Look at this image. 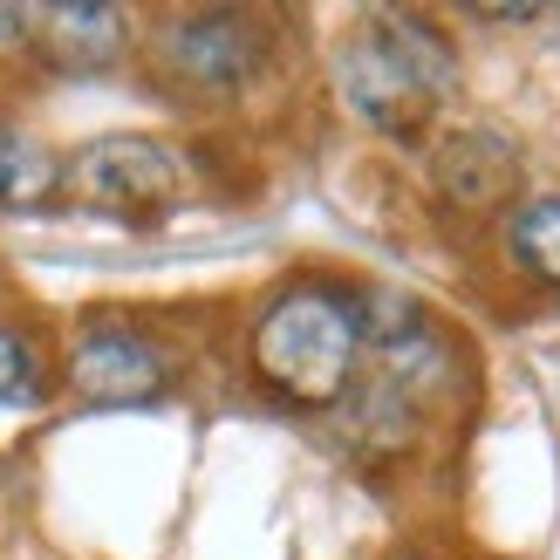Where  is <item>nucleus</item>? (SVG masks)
<instances>
[{
  "instance_id": "nucleus-8",
  "label": "nucleus",
  "mask_w": 560,
  "mask_h": 560,
  "mask_svg": "<svg viewBox=\"0 0 560 560\" xmlns=\"http://www.w3.org/2000/svg\"><path fill=\"white\" fill-rule=\"evenodd\" d=\"M62 172H69V158H55L42 137L0 124V212L8 219L62 206Z\"/></svg>"
},
{
  "instance_id": "nucleus-3",
  "label": "nucleus",
  "mask_w": 560,
  "mask_h": 560,
  "mask_svg": "<svg viewBox=\"0 0 560 560\" xmlns=\"http://www.w3.org/2000/svg\"><path fill=\"white\" fill-rule=\"evenodd\" d=\"M151 82L185 109H219L246 96L267 69V27L240 8H164L151 21Z\"/></svg>"
},
{
  "instance_id": "nucleus-12",
  "label": "nucleus",
  "mask_w": 560,
  "mask_h": 560,
  "mask_svg": "<svg viewBox=\"0 0 560 560\" xmlns=\"http://www.w3.org/2000/svg\"><path fill=\"white\" fill-rule=\"evenodd\" d=\"M397 560H438V553H397Z\"/></svg>"
},
{
  "instance_id": "nucleus-6",
  "label": "nucleus",
  "mask_w": 560,
  "mask_h": 560,
  "mask_svg": "<svg viewBox=\"0 0 560 560\" xmlns=\"http://www.w3.org/2000/svg\"><path fill=\"white\" fill-rule=\"evenodd\" d=\"M62 383L96 410H130V404H158L172 389V355H164L144 328L130 322H90L75 335V349L62 362Z\"/></svg>"
},
{
  "instance_id": "nucleus-11",
  "label": "nucleus",
  "mask_w": 560,
  "mask_h": 560,
  "mask_svg": "<svg viewBox=\"0 0 560 560\" xmlns=\"http://www.w3.org/2000/svg\"><path fill=\"white\" fill-rule=\"evenodd\" d=\"M27 35V8H0V48H14Z\"/></svg>"
},
{
  "instance_id": "nucleus-7",
  "label": "nucleus",
  "mask_w": 560,
  "mask_h": 560,
  "mask_svg": "<svg viewBox=\"0 0 560 560\" xmlns=\"http://www.w3.org/2000/svg\"><path fill=\"white\" fill-rule=\"evenodd\" d=\"M27 42L48 69L62 75H96L124 62L130 48V14L103 8V0H55V8H27Z\"/></svg>"
},
{
  "instance_id": "nucleus-5",
  "label": "nucleus",
  "mask_w": 560,
  "mask_h": 560,
  "mask_svg": "<svg viewBox=\"0 0 560 560\" xmlns=\"http://www.w3.org/2000/svg\"><path fill=\"white\" fill-rule=\"evenodd\" d=\"M431 185L465 219H513L526 206V151L499 124H458L431 144Z\"/></svg>"
},
{
  "instance_id": "nucleus-10",
  "label": "nucleus",
  "mask_w": 560,
  "mask_h": 560,
  "mask_svg": "<svg viewBox=\"0 0 560 560\" xmlns=\"http://www.w3.org/2000/svg\"><path fill=\"white\" fill-rule=\"evenodd\" d=\"M42 397H48V355H42V342L27 328L0 322V404L27 410V404H42Z\"/></svg>"
},
{
  "instance_id": "nucleus-9",
  "label": "nucleus",
  "mask_w": 560,
  "mask_h": 560,
  "mask_svg": "<svg viewBox=\"0 0 560 560\" xmlns=\"http://www.w3.org/2000/svg\"><path fill=\"white\" fill-rule=\"evenodd\" d=\"M506 260L534 280V288L560 294V191H540L506 219Z\"/></svg>"
},
{
  "instance_id": "nucleus-1",
  "label": "nucleus",
  "mask_w": 560,
  "mask_h": 560,
  "mask_svg": "<svg viewBox=\"0 0 560 560\" xmlns=\"http://www.w3.org/2000/svg\"><path fill=\"white\" fill-rule=\"evenodd\" d=\"M335 90L376 137L417 144L458 96V48L438 27V14L370 8L335 42Z\"/></svg>"
},
{
  "instance_id": "nucleus-2",
  "label": "nucleus",
  "mask_w": 560,
  "mask_h": 560,
  "mask_svg": "<svg viewBox=\"0 0 560 560\" xmlns=\"http://www.w3.org/2000/svg\"><path fill=\"white\" fill-rule=\"evenodd\" d=\"M362 355H370V301L335 280H288L246 335V362L260 389H273L294 410L349 404Z\"/></svg>"
},
{
  "instance_id": "nucleus-4",
  "label": "nucleus",
  "mask_w": 560,
  "mask_h": 560,
  "mask_svg": "<svg viewBox=\"0 0 560 560\" xmlns=\"http://www.w3.org/2000/svg\"><path fill=\"white\" fill-rule=\"evenodd\" d=\"M185 191H191L185 151L172 137H151V130L90 137L82 151H69V172H62V199L69 206L124 219V226H158Z\"/></svg>"
}]
</instances>
